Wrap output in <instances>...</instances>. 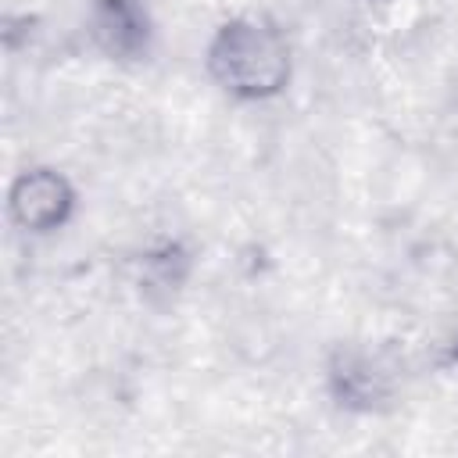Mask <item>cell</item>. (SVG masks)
Listing matches in <instances>:
<instances>
[{"label":"cell","instance_id":"cell-1","mask_svg":"<svg viewBox=\"0 0 458 458\" xmlns=\"http://www.w3.org/2000/svg\"><path fill=\"white\" fill-rule=\"evenodd\" d=\"M211 72L240 97H268L290 75V50L272 25L243 18L225 25L211 43Z\"/></svg>","mask_w":458,"mask_h":458},{"label":"cell","instance_id":"cell-2","mask_svg":"<svg viewBox=\"0 0 458 458\" xmlns=\"http://www.w3.org/2000/svg\"><path fill=\"white\" fill-rule=\"evenodd\" d=\"M72 208V190L57 172L47 168H32L25 175H18L14 190H11V215L25 225V229H54L57 222H64Z\"/></svg>","mask_w":458,"mask_h":458}]
</instances>
